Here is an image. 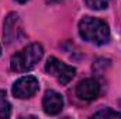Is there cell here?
<instances>
[{
	"label": "cell",
	"instance_id": "6da1fadb",
	"mask_svg": "<svg viewBox=\"0 0 121 119\" xmlns=\"http://www.w3.org/2000/svg\"><path fill=\"white\" fill-rule=\"evenodd\" d=\"M79 34L80 36L94 45H104L110 41V30L108 25L93 17H85L79 23Z\"/></svg>",
	"mask_w": 121,
	"mask_h": 119
},
{
	"label": "cell",
	"instance_id": "7a4b0ae2",
	"mask_svg": "<svg viewBox=\"0 0 121 119\" xmlns=\"http://www.w3.org/2000/svg\"><path fill=\"white\" fill-rule=\"evenodd\" d=\"M44 49L39 44H31L21 49L20 52H16L10 60V67L13 71L17 73H24L31 70L39 60L42 59Z\"/></svg>",
	"mask_w": 121,
	"mask_h": 119
},
{
	"label": "cell",
	"instance_id": "3957f363",
	"mask_svg": "<svg viewBox=\"0 0 121 119\" xmlns=\"http://www.w3.org/2000/svg\"><path fill=\"white\" fill-rule=\"evenodd\" d=\"M45 70L47 73H49L52 77H55L62 86H66L76 74V69L72 66H68L66 63L60 62L59 59L51 56L45 63Z\"/></svg>",
	"mask_w": 121,
	"mask_h": 119
},
{
	"label": "cell",
	"instance_id": "277c9868",
	"mask_svg": "<svg viewBox=\"0 0 121 119\" xmlns=\"http://www.w3.org/2000/svg\"><path fill=\"white\" fill-rule=\"evenodd\" d=\"M39 88V83L34 76H24L20 77L14 84H13V95L20 98V99H26L32 97Z\"/></svg>",
	"mask_w": 121,
	"mask_h": 119
},
{
	"label": "cell",
	"instance_id": "5b68a950",
	"mask_svg": "<svg viewBox=\"0 0 121 119\" xmlns=\"http://www.w3.org/2000/svg\"><path fill=\"white\" fill-rule=\"evenodd\" d=\"M100 94V86L94 79H85L76 86V95L83 101H93Z\"/></svg>",
	"mask_w": 121,
	"mask_h": 119
},
{
	"label": "cell",
	"instance_id": "8992f818",
	"mask_svg": "<svg viewBox=\"0 0 121 119\" xmlns=\"http://www.w3.org/2000/svg\"><path fill=\"white\" fill-rule=\"evenodd\" d=\"M20 32V18L17 13H10L6 20H4V25H3V38L4 42L7 45H10L11 42H14L18 36Z\"/></svg>",
	"mask_w": 121,
	"mask_h": 119
},
{
	"label": "cell",
	"instance_id": "52a82bcc",
	"mask_svg": "<svg viewBox=\"0 0 121 119\" xmlns=\"http://www.w3.org/2000/svg\"><path fill=\"white\" fill-rule=\"evenodd\" d=\"M42 107L45 114L48 115H56L59 114L63 108V98L59 92L54 91V90H48L44 95L42 99Z\"/></svg>",
	"mask_w": 121,
	"mask_h": 119
},
{
	"label": "cell",
	"instance_id": "ba28073f",
	"mask_svg": "<svg viewBox=\"0 0 121 119\" xmlns=\"http://www.w3.org/2000/svg\"><path fill=\"white\" fill-rule=\"evenodd\" d=\"M94 118H121V114L117 111H113L111 108H101L100 111L94 112Z\"/></svg>",
	"mask_w": 121,
	"mask_h": 119
},
{
	"label": "cell",
	"instance_id": "9c48e42d",
	"mask_svg": "<svg viewBox=\"0 0 121 119\" xmlns=\"http://www.w3.org/2000/svg\"><path fill=\"white\" fill-rule=\"evenodd\" d=\"M85 3L91 10H103L108 7L110 0H85Z\"/></svg>",
	"mask_w": 121,
	"mask_h": 119
},
{
	"label": "cell",
	"instance_id": "30bf717a",
	"mask_svg": "<svg viewBox=\"0 0 121 119\" xmlns=\"http://www.w3.org/2000/svg\"><path fill=\"white\" fill-rule=\"evenodd\" d=\"M11 115V107L7 101L0 102V118H9Z\"/></svg>",
	"mask_w": 121,
	"mask_h": 119
},
{
	"label": "cell",
	"instance_id": "8fae6325",
	"mask_svg": "<svg viewBox=\"0 0 121 119\" xmlns=\"http://www.w3.org/2000/svg\"><path fill=\"white\" fill-rule=\"evenodd\" d=\"M1 101H6V91L4 90H0V102Z\"/></svg>",
	"mask_w": 121,
	"mask_h": 119
},
{
	"label": "cell",
	"instance_id": "7c38bea8",
	"mask_svg": "<svg viewBox=\"0 0 121 119\" xmlns=\"http://www.w3.org/2000/svg\"><path fill=\"white\" fill-rule=\"evenodd\" d=\"M62 0H47V3H51V4H55V3H59Z\"/></svg>",
	"mask_w": 121,
	"mask_h": 119
},
{
	"label": "cell",
	"instance_id": "4fadbf2b",
	"mask_svg": "<svg viewBox=\"0 0 121 119\" xmlns=\"http://www.w3.org/2000/svg\"><path fill=\"white\" fill-rule=\"evenodd\" d=\"M18 3H26V1H28V0H17Z\"/></svg>",
	"mask_w": 121,
	"mask_h": 119
},
{
	"label": "cell",
	"instance_id": "5bb4252c",
	"mask_svg": "<svg viewBox=\"0 0 121 119\" xmlns=\"http://www.w3.org/2000/svg\"><path fill=\"white\" fill-rule=\"evenodd\" d=\"M118 105H120V108H121V99H120V101H118Z\"/></svg>",
	"mask_w": 121,
	"mask_h": 119
},
{
	"label": "cell",
	"instance_id": "9a60e30c",
	"mask_svg": "<svg viewBox=\"0 0 121 119\" xmlns=\"http://www.w3.org/2000/svg\"><path fill=\"white\" fill-rule=\"evenodd\" d=\"M0 55H1V46H0Z\"/></svg>",
	"mask_w": 121,
	"mask_h": 119
}]
</instances>
